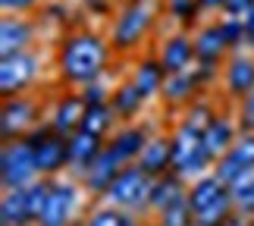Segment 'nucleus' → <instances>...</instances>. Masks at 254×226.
<instances>
[{
	"label": "nucleus",
	"mask_w": 254,
	"mask_h": 226,
	"mask_svg": "<svg viewBox=\"0 0 254 226\" xmlns=\"http://www.w3.org/2000/svg\"><path fill=\"white\" fill-rule=\"evenodd\" d=\"M144 226H157V220H144Z\"/></svg>",
	"instance_id": "44"
},
{
	"label": "nucleus",
	"mask_w": 254,
	"mask_h": 226,
	"mask_svg": "<svg viewBox=\"0 0 254 226\" xmlns=\"http://www.w3.org/2000/svg\"><path fill=\"white\" fill-rule=\"evenodd\" d=\"M138 166L151 176V179L173 173V139H170V132H157L148 142V148H144L141 157H138Z\"/></svg>",
	"instance_id": "22"
},
{
	"label": "nucleus",
	"mask_w": 254,
	"mask_h": 226,
	"mask_svg": "<svg viewBox=\"0 0 254 226\" xmlns=\"http://www.w3.org/2000/svg\"><path fill=\"white\" fill-rule=\"evenodd\" d=\"M129 82L138 88L148 101H151V97H160V88H163V82H167V70H163V63L157 60V54L138 57V60L132 63Z\"/></svg>",
	"instance_id": "20"
},
{
	"label": "nucleus",
	"mask_w": 254,
	"mask_h": 226,
	"mask_svg": "<svg viewBox=\"0 0 254 226\" xmlns=\"http://www.w3.org/2000/svg\"><path fill=\"white\" fill-rule=\"evenodd\" d=\"M245 32H248V47L254 51V9L245 16Z\"/></svg>",
	"instance_id": "41"
},
{
	"label": "nucleus",
	"mask_w": 254,
	"mask_h": 226,
	"mask_svg": "<svg viewBox=\"0 0 254 226\" xmlns=\"http://www.w3.org/2000/svg\"><path fill=\"white\" fill-rule=\"evenodd\" d=\"M151 139H154L151 126H144V123H123V126H116V132L107 139V145H110V151L120 157L126 166H129V163H138V157H141L144 148H148Z\"/></svg>",
	"instance_id": "14"
},
{
	"label": "nucleus",
	"mask_w": 254,
	"mask_h": 226,
	"mask_svg": "<svg viewBox=\"0 0 254 226\" xmlns=\"http://www.w3.org/2000/svg\"><path fill=\"white\" fill-rule=\"evenodd\" d=\"M120 226H144V217H138V214H129V211H126Z\"/></svg>",
	"instance_id": "42"
},
{
	"label": "nucleus",
	"mask_w": 254,
	"mask_h": 226,
	"mask_svg": "<svg viewBox=\"0 0 254 226\" xmlns=\"http://www.w3.org/2000/svg\"><path fill=\"white\" fill-rule=\"evenodd\" d=\"M110 94H113V88L104 85V78H101V82H91V85H82V88H79V97L85 101V107L110 104Z\"/></svg>",
	"instance_id": "34"
},
{
	"label": "nucleus",
	"mask_w": 254,
	"mask_h": 226,
	"mask_svg": "<svg viewBox=\"0 0 254 226\" xmlns=\"http://www.w3.org/2000/svg\"><path fill=\"white\" fill-rule=\"evenodd\" d=\"M201 139H204V148H207L210 160H213V163L223 160V157L229 154V148L236 145V139H239L236 113H229V110H217V116L210 120V126L201 132Z\"/></svg>",
	"instance_id": "16"
},
{
	"label": "nucleus",
	"mask_w": 254,
	"mask_h": 226,
	"mask_svg": "<svg viewBox=\"0 0 254 226\" xmlns=\"http://www.w3.org/2000/svg\"><path fill=\"white\" fill-rule=\"evenodd\" d=\"M82 182L72 179V176H60L54 179L51 198H47L41 217H38L35 226H75L79 220V208H82Z\"/></svg>",
	"instance_id": "7"
},
{
	"label": "nucleus",
	"mask_w": 254,
	"mask_h": 226,
	"mask_svg": "<svg viewBox=\"0 0 254 226\" xmlns=\"http://www.w3.org/2000/svg\"><path fill=\"white\" fill-rule=\"evenodd\" d=\"M194 66H213V70H223V63L229 60V44L223 38V28H220V19L213 22H204L201 28H194Z\"/></svg>",
	"instance_id": "11"
},
{
	"label": "nucleus",
	"mask_w": 254,
	"mask_h": 226,
	"mask_svg": "<svg viewBox=\"0 0 254 226\" xmlns=\"http://www.w3.org/2000/svg\"><path fill=\"white\" fill-rule=\"evenodd\" d=\"M220 28H223V38H226L229 51L236 54L242 47H248V32H245V19H220Z\"/></svg>",
	"instance_id": "33"
},
{
	"label": "nucleus",
	"mask_w": 254,
	"mask_h": 226,
	"mask_svg": "<svg viewBox=\"0 0 254 226\" xmlns=\"http://www.w3.org/2000/svg\"><path fill=\"white\" fill-rule=\"evenodd\" d=\"M110 38L94 32V28H72L66 32V38L57 44V57H54V70L57 78L66 85H91L101 82L110 70Z\"/></svg>",
	"instance_id": "1"
},
{
	"label": "nucleus",
	"mask_w": 254,
	"mask_h": 226,
	"mask_svg": "<svg viewBox=\"0 0 254 226\" xmlns=\"http://www.w3.org/2000/svg\"><path fill=\"white\" fill-rule=\"evenodd\" d=\"M189 198V182L176 173H167V176H157L154 179V189H151V201H148V217H157L167 208L179 204Z\"/></svg>",
	"instance_id": "21"
},
{
	"label": "nucleus",
	"mask_w": 254,
	"mask_h": 226,
	"mask_svg": "<svg viewBox=\"0 0 254 226\" xmlns=\"http://www.w3.org/2000/svg\"><path fill=\"white\" fill-rule=\"evenodd\" d=\"M104 148H107V139H101V135L82 132V129L75 135H69V176H72V179L82 182V176L88 173V166L101 157Z\"/></svg>",
	"instance_id": "18"
},
{
	"label": "nucleus",
	"mask_w": 254,
	"mask_h": 226,
	"mask_svg": "<svg viewBox=\"0 0 254 226\" xmlns=\"http://www.w3.org/2000/svg\"><path fill=\"white\" fill-rule=\"evenodd\" d=\"M35 126H41V101L38 97L19 94V97H6L0 104V135H3V142L25 139Z\"/></svg>",
	"instance_id": "9"
},
{
	"label": "nucleus",
	"mask_w": 254,
	"mask_h": 226,
	"mask_svg": "<svg viewBox=\"0 0 254 226\" xmlns=\"http://www.w3.org/2000/svg\"><path fill=\"white\" fill-rule=\"evenodd\" d=\"M154 22H157V9L151 0H123V6L116 9L110 22V32H107L110 47L123 57L141 51V44L154 32Z\"/></svg>",
	"instance_id": "2"
},
{
	"label": "nucleus",
	"mask_w": 254,
	"mask_h": 226,
	"mask_svg": "<svg viewBox=\"0 0 254 226\" xmlns=\"http://www.w3.org/2000/svg\"><path fill=\"white\" fill-rule=\"evenodd\" d=\"M198 97H204V88L198 85V78H194V70L167 75V82H163V88H160V101L170 104V107H182V110L189 104H194Z\"/></svg>",
	"instance_id": "23"
},
{
	"label": "nucleus",
	"mask_w": 254,
	"mask_h": 226,
	"mask_svg": "<svg viewBox=\"0 0 254 226\" xmlns=\"http://www.w3.org/2000/svg\"><path fill=\"white\" fill-rule=\"evenodd\" d=\"M41 16H47V19H54V22H69V6L66 3H44L41 6Z\"/></svg>",
	"instance_id": "38"
},
{
	"label": "nucleus",
	"mask_w": 254,
	"mask_h": 226,
	"mask_svg": "<svg viewBox=\"0 0 254 226\" xmlns=\"http://www.w3.org/2000/svg\"><path fill=\"white\" fill-rule=\"evenodd\" d=\"M213 116H217V104H213L210 97L204 94V97H198L194 104H189V107H185V110H182V120H179V123H182V126H189V129H198V132H204V129L210 126V120H213Z\"/></svg>",
	"instance_id": "29"
},
{
	"label": "nucleus",
	"mask_w": 254,
	"mask_h": 226,
	"mask_svg": "<svg viewBox=\"0 0 254 226\" xmlns=\"http://www.w3.org/2000/svg\"><path fill=\"white\" fill-rule=\"evenodd\" d=\"M85 6L91 9L94 16H110L113 13V0H85Z\"/></svg>",
	"instance_id": "39"
},
{
	"label": "nucleus",
	"mask_w": 254,
	"mask_h": 226,
	"mask_svg": "<svg viewBox=\"0 0 254 226\" xmlns=\"http://www.w3.org/2000/svg\"><path fill=\"white\" fill-rule=\"evenodd\" d=\"M35 35L38 28L28 16H3V22H0V54L6 57L35 47Z\"/></svg>",
	"instance_id": "19"
},
{
	"label": "nucleus",
	"mask_w": 254,
	"mask_h": 226,
	"mask_svg": "<svg viewBox=\"0 0 254 226\" xmlns=\"http://www.w3.org/2000/svg\"><path fill=\"white\" fill-rule=\"evenodd\" d=\"M38 179H41V173H38L35 148L28 145V139L3 142V151H0V182H3V192L28 189Z\"/></svg>",
	"instance_id": "6"
},
{
	"label": "nucleus",
	"mask_w": 254,
	"mask_h": 226,
	"mask_svg": "<svg viewBox=\"0 0 254 226\" xmlns=\"http://www.w3.org/2000/svg\"><path fill=\"white\" fill-rule=\"evenodd\" d=\"M220 82H223L220 91L232 107H236L242 97H248L254 91V54H248V51L229 54V60L223 63Z\"/></svg>",
	"instance_id": "10"
},
{
	"label": "nucleus",
	"mask_w": 254,
	"mask_h": 226,
	"mask_svg": "<svg viewBox=\"0 0 254 226\" xmlns=\"http://www.w3.org/2000/svg\"><path fill=\"white\" fill-rule=\"evenodd\" d=\"M163 9L173 19L182 32H191V28H201V0H163Z\"/></svg>",
	"instance_id": "28"
},
{
	"label": "nucleus",
	"mask_w": 254,
	"mask_h": 226,
	"mask_svg": "<svg viewBox=\"0 0 254 226\" xmlns=\"http://www.w3.org/2000/svg\"><path fill=\"white\" fill-rule=\"evenodd\" d=\"M123 214L120 208H110V204H97L79 220V226H120L123 223Z\"/></svg>",
	"instance_id": "31"
},
{
	"label": "nucleus",
	"mask_w": 254,
	"mask_h": 226,
	"mask_svg": "<svg viewBox=\"0 0 254 226\" xmlns=\"http://www.w3.org/2000/svg\"><path fill=\"white\" fill-rule=\"evenodd\" d=\"M25 139L35 148V163H38L41 179H60L63 173H69V139L57 135L47 126V120L41 126H35Z\"/></svg>",
	"instance_id": "5"
},
{
	"label": "nucleus",
	"mask_w": 254,
	"mask_h": 226,
	"mask_svg": "<svg viewBox=\"0 0 254 226\" xmlns=\"http://www.w3.org/2000/svg\"><path fill=\"white\" fill-rule=\"evenodd\" d=\"M232 113H236L239 132H254V91L248 97H242V101L232 107Z\"/></svg>",
	"instance_id": "35"
},
{
	"label": "nucleus",
	"mask_w": 254,
	"mask_h": 226,
	"mask_svg": "<svg viewBox=\"0 0 254 226\" xmlns=\"http://www.w3.org/2000/svg\"><path fill=\"white\" fill-rule=\"evenodd\" d=\"M82 116H85V101L79 97V91H60L57 101L47 107V126L57 135H66V139L79 132Z\"/></svg>",
	"instance_id": "15"
},
{
	"label": "nucleus",
	"mask_w": 254,
	"mask_h": 226,
	"mask_svg": "<svg viewBox=\"0 0 254 226\" xmlns=\"http://www.w3.org/2000/svg\"><path fill=\"white\" fill-rule=\"evenodd\" d=\"M151 189H154V179L141 170L138 163H129L123 166L120 176L110 182V189L104 195V204L110 208H120V211H129V214H138V217L151 220L148 217V201H151Z\"/></svg>",
	"instance_id": "3"
},
{
	"label": "nucleus",
	"mask_w": 254,
	"mask_h": 226,
	"mask_svg": "<svg viewBox=\"0 0 254 226\" xmlns=\"http://www.w3.org/2000/svg\"><path fill=\"white\" fill-rule=\"evenodd\" d=\"M170 139H173V173L176 176H182L185 182H194L201 176L213 173V160H210L207 148H204V139L198 129L176 123Z\"/></svg>",
	"instance_id": "4"
},
{
	"label": "nucleus",
	"mask_w": 254,
	"mask_h": 226,
	"mask_svg": "<svg viewBox=\"0 0 254 226\" xmlns=\"http://www.w3.org/2000/svg\"><path fill=\"white\" fill-rule=\"evenodd\" d=\"M223 226H254V220H248V217H239V214H232V217L223 223Z\"/></svg>",
	"instance_id": "43"
},
{
	"label": "nucleus",
	"mask_w": 254,
	"mask_h": 226,
	"mask_svg": "<svg viewBox=\"0 0 254 226\" xmlns=\"http://www.w3.org/2000/svg\"><path fill=\"white\" fill-rule=\"evenodd\" d=\"M38 73H41V51H35V47L0 57V94H3V101L28 94Z\"/></svg>",
	"instance_id": "8"
},
{
	"label": "nucleus",
	"mask_w": 254,
	"mask_h": 226,
	"mask_svg": "<svg viewBox=\"0 0 254 226\" xmlns=\"http://www.w3.org/2000/svg\"><path fill=\"white\" fill-rule=\"evenodd\" d=\"M223 3L226 0H201V9L204 13H223Z\"/></svg>",
	"instance_id": "40"
},
{
	"label": "nucleus",
	"mask_w": 254,
	"mask_h": 226,
	"mask_svg": "<svg viewBox=\"0 0 254 226\" xmlns=\"http://www.w3.org/2000/svg\"><path fill=\"white\" fill-rule=\"evenodd\" d=\"M213 173L226 185L239 182L242 176H251L254 173V132H239V139L229 148V154L213 163Z\"/></svg>",
	"instance_id": "13"
},
{
	"label": "nucleus",
	"mask_w": 254,
	"mask_h": 226,
	"mask_svg": "<svg viewBox=\"0 0 254 226\" xmlns=\"http://www.w3.org/2000/svg\"><path fill=\"white\" fill-rule=\"evenodd\" d=\"M144 104H148V97H144L138 88L129 82V78H126V82H116V85H113L110 110L116 113L120 126H123V123H138V116L144 113Z\"/></svg>",
	"instance_id": "24"
},
{
	"label": "nucleus",
	"mask_w": 254,
	"mask_h": 226,
	"mask_svg": "<svg viewBox=\"0 0 254 226\" xmlns=\"http://www.w3.org/2000/svg\"><path fill=\"white\" fill-rule=\"evenodd\" d=\"M229 198H232V208H236L239 217L254 220V173L242 176L239 182L229 185Z\"/></svg>",
	"instance_id": "30"
},
{
	"label": "nucleus",
	"mask_w": 254,
	"mask_h": 226,
	"mask_svg": "<svg viewBox=\"0 0 254 226\" xmlns=\"http://www.w3.org/2000/svg\"><path fill=\"white\" fill-rule=\"evenodd\" d=\"M151 220H157V226H194V214H191L189 198H185V201L173 204V208H167L163 214H157Z\"/></svg>",
	"instance_id": "32"
},
{
	"label": "nucleus",
	"mask_w": 254,
	"mask_h": 226,
	"mask_svg": "<svg viewBox=\"0 0 254 226\" xmlns=\"http://www.w3.org/2000/svg\"><path fill=\"white\" fill-rule=\"evenodd\" d=\"M157 60L163 63L167 75H176V73H191L194 70V35L191 32H173L167 35L163 41L157 44Z\"/></svg>",
	"instance_id": "12"
},
{
	"label": "nucleus",
	"mask_w": 254,
	"mask_h": 226,
	"mask_svg": "<svg viewBox=\"0 0 254 226\" xmlns=\"http://www.w3.org/2000/svg\"><path fill=\"white\" fill-rule=\"evenodd\" d=\"M123 166H126V163L110 151V145H107V148L101 151V157H97V160L88 166V173L82 176V189H85V195H88V198H104L107 189H110V182L120 176Z\"/></svg>",
	"instance_id": "17"
},
{
	"label": "nucleus",
	"mask_w": 254,
	"mask_h": 226,
	"mask_svg": "<svg viewBox=\"0 0 254 226\" xmlns=\"http://www.w3.org/2000/svg\"><path fill=\"white\" fill-rule=\"evenodd\" d=\"M226 192H229V185L223 182L217 173H207V176H201V179L189 182V204H191V214H198V211L207 208V204L220 201Z\"/></svg>",
	"instance_id": "25"
},
{
	"label": "nucleus",
	"mask_w": 254,
	"mask_h": 226,
	"mask_svg": "<svg viewBox=\"0 0 254 226\" xmlns=\"http://www.w3.org/2000/svg\"><path fill=\"white\" fill-rule=\"evenodd\" d=\"M38 3H41V0H0V6H3L9 16H22L28 9H35Z\"/></svg>",
	"instance_id": "37"
},
{
	"label": "nucleus",
	"mask_w": 254,
	"mask_h": 226,
	"mask_svg": "<svg viewBox=\"0 0 254 226\" xmlns=\"http://www.w3.org/2000/svg\"><path fill=\"white\" fill-rule=\"evenodd\" d=\"M254 9V0H226L223 3V16L226 19H245Z\"/></svg>",
	"instance_id": "36"
},
{
	"label": "nucleus",
	"mask_w": 254,
	"mask_h": 226,
	"mask_svg": "<svg viewBox=\"0 0 254 226\" xmlns=\"http://www.w3.org/2000/svg\"><path fill=\"white\" fill-rule=\"evenodd\" d=\"M0 223L3 226H35V217H32V211H28L25 189L3 192V201H0Z\"/></svg>",
	"instance_id": "26"
},
{
	"label": "nucleus",
	"mask_w": 254,
	"mask_h": 226,
	"mask_svg": "<svg viewBox=\"0 0 254 226\" xmlns=\"http://www.w3.org/2000/svg\"><path fill=\"white\" fill-rule=\"evenodd\" d=\"M116 113L110 110V104H97V107H85V116H82V132H91V135H101V139H110L116 132Z\"/></svg>",
	"instance_id": "27"
}]
</instances>
